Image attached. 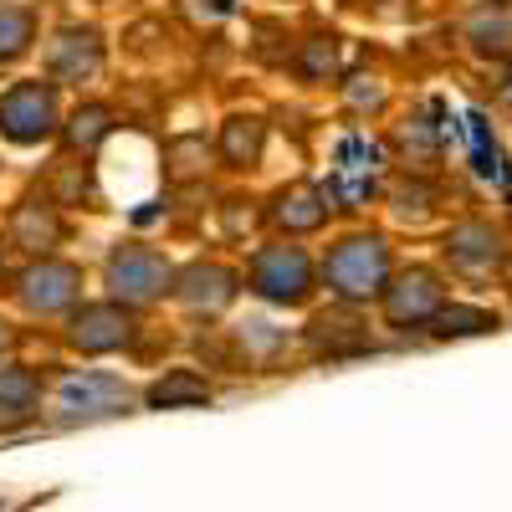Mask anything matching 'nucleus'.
Listing matches in <instances>:
<instances>
[{
  "label": "nucleus",
  "mask_w": 512,
  "mask_h": 512,
  "mask_svg": "<svg viewBox=\"0 0 512 512\" xmlns=\"http://www.w3.org/2000/svg\"><path fill=\"white\" fill-rule=\"evenodd\" d=\"M169 164H175V180H190L205 169V139H180L169 149Z\"/></svg>",
  "instance_id": "393cba45"
},
{
  "label": "nucleus",
  "mask_w": 512,
  "mask_h": 512,
  "mask_svg": "<svg viewBox=\"0 0 512 512\" xmlns=\"http://www.w3.org/2000/svg\"><path fill=\"white\" fill-rule=\"evenodd\" d=\"M472 36H477V47H482V52H512V11L482 16V21L472 26Z\"/></svg>",
  "instance_id": "4be33fe9"
},
{
  "label": "nucleus",
  "mask_w": 512,
  "mask_h": 512,
  "mask_svg": "<svg viewBox=\"0 0 512 512\" xmlns=\"http://www.w3.org/2000/svg\"><path fill=\"white\" fill-rule=\"evenodd\" d=\"M108 108H77V118H72V128H67V139H72V149H93L98 139H108Z\"/></svg>",
  "instance_id": "412c9836"
},
{
  "label": "nucleus",
  "mask_w": 512,
  "mask_h": 512,
  "mask_svg": "<svg viewBox=\"0 0 512 512\" xmlns=\"http://www.w3.org/2000/svg\"><path fill=\"white\" fill-rule=\"evenodd\" d=\"M52 123H57V98L41 82H21L0 98V134L16 144H41L52 134Z\"/></svg>",
  "instance_id": "f03ea898"
},
{
  "label": "nucleus",
  "mask_w": 512,
  "mask_h": 512,
  "mask_svg": "<svg viewBox=\"0 0 512 512\" xmlns=\"http://www.w3.org/2000/svg\"><path fill=\"white\" fill-rule=\"evenodd\" d=\"M98 67V41H93V31H67L57 47H52V72L57 77H82V72H93Z\"/></svg>",
  "instance_id": "4468645a"
},
{
  "label": "nucleus",
  "mask_w": 512,
  "mask_h": 512,
  "mask_svg": "<svg viewBox=\"0 0 512 512\" xmlns=\"http://www.w3.org/2000/svg\"><path fill=\"white\" fill-rule=\"evenodd\" d=\"M374 190V149L364 139H349L344 149H338V169H333V195L344 205H359L369 200Z\"/></svg>",
  "instance_id": "9d476101"
},
{
  "label": "nucleus",
  "mask_w": 512,
  "mask_h": 512,
  "mask_svg": "<svg viewBox=\"0 0 512 512\" xmlns=\"http://www.w3.org/2000/svg\"><path fill=\"white\" fill-rule=\"evenodd\" d=\"M11 241L16 246H52L57 241V216L52 210H41V205H21L16 216H11Z\"/></svg>",
  "instance_id": "dca6fc26"
},
{
  "label": "nucleus",
  "mask_w": 512,
  "mask_h": 512,
  "mask_svg": "<svg viewBox=\"0 0 512 512\" xmlns=\"http://www.w3.org/2000/svg\"><path fill=\"white\" fill-rule=\"evenodd\" d=\"M77 267H67V262H41V267H31L26 277H21V303L31 308V313H57V308H67L72 297H77Z\"/></svg>",
  "instance_id": "6e6552de"
},
{
  "label": "nucleus",
  "mask_w": 512,
  "mask_h": 512,
  "mask_svg": "<svg viewBox=\"0 0 512 512\" xmlns=\"http://www.w3.org/2000/svg\"><path fill=\"white\" fill-rule=\"evenodd\" d=\"M236 297V277L226 272V267H190L185 277H180V303H190V308H226Z\"/></svg>",
  "instance_id": "9b49d317"
},
{
  "label": "nucleus",
  "mask_w": 512,
  "mask_h": 512,
  "mask_svg": "<svg viewBox=\"0 0 512 512\" xmlns=\"http://www.w3.org/2000/svg\"><path fill=\"white\" fill-rule=\"evenodd\" d=\"M251 287L267 297V303H303L313 287V267L297 246H272L251 262Z\"/></svg>",
  "instance_id": "7ed1b4c3"
},
{
  "label": "nucleus",
  "mask_w": 512,
  "mask_h": 512,
  "mask_svg": "<svg viewBox=\"0 0 512 512\" xmlns=\"http://www.w3.org/2000/svg\"><path fill=\"white\" fill-rule=\"evenodd\" d=\"M62 410L67 415H88V420L118 415V410H128V390L118 379H108V374H77V379L62 384Z\"/></svg>",
  "instance_id": "1a4fd4ad"
},
{
  "label": "nucleus",
  "mask_w": 512,
  "mask_h": 512,
  "mask_svg": "<svg viewBox=\"0 0 512 512\" xmlns=\"http://www.w3.org/2000/svg\"><path fill=\"white\" fill-rule=\"evenodd\" d=\"M210 390H205V379L190 374V369H175L169 379H159L154 390H149V405L154 410H175V405H205Z\"/></svg>",
  "instance_id": "ddd939ff"
},
{
  "label": "nucleus",
  "mask_w": 512,
  "mask_h": 512,
  "mask_svg": "<svg viewBox=\"0 0 512 512\" xmlns=\"http://www.w3.org/2000/svg\"><path fill=\"white\" fill-rule=\"evenodd\" d=\"M507 103H512V77H507Z\"/></svg>",
  "instance_id": "a878e982"
},
{
  "label": "nucleus",
  "mask_w": 512,
  "mask_h": 512,
  "mask_svg": "<svg viewBox=\"0 0 512 512\" xmlns=\"http://www.w3.org/2000/svg\"><path fill=\"white\" fill-rule=\"evenodd\" d=\"M400 149H405L415 164H436V128L425 123V118H415L405 134H400Z\"/></svg>",
  "instance_id": "b1692460"
},
{
  "label": "nucleus",
  "mask_w": 512,
  "mask_h": 512,
  "mask_svg": "<svg viewBox=\"0 0 512 512\" xmlns=\"http://www.w3.org/2000/svg\"><path fill=\"white\" fill-rule=\"evenodd\" d=\"M0 344H6V328H0Z\"/></svg>",
  "instance_id": "bb28decb"
},
{
  "label": "nucleus",
  "mask_w": 512,
  "mask_h": 512,
  "mask_svg": "<svg viewBox=\"0 0 512 512\" xmlns=\"http://www.w3.org/2000/svg\"><path fill=\"white\" fill-rule=\"evenodd\" d=\"M108 282H113V292L123 297V303H149V297L164 292L169 267L144 246H123V251H113V262H108Z\"/></svg>",
  "instance_id": "423d86ee"
},
{
  "label": "nucleus",
  "mask_w": 512,
  "mask_h": 512,
  "mask_svg": "<svg viewBox=\"0 0 512 512\" xmlns=\"http://www.w3.org/2000/svg\"><path fill=\"white\" fill-rule=\"evenodd\" d=\"M384 313H390L395 328H415V323H431L441 313V282L436 272L410 267L395 287H384Z\"/></svg>",
  "instance_id": "39448f33"
},
{
  "label": "nucleus",
  "mask_w": 512,
  "mask_h": 512,
  "mask_svg": "<svg viewBox=\"0 0 512 512\" xmlns=\"http://www.w3.org/2000/svg\"><path fill=\"white\" fill-rule=\"evenodd\" d=\"M313 338H318V344H328L333 354H344V349H359L364 344V333H359V323L354 318H344V313H323L318 323H313Z\"/></svg>",
  "instance_id": "6ab92c4d"
},
{
  "label": "nucleus",
  "mask_w": 512,
  "mask_h": 512,
  "mask_svg": "<svg viewBox=\"0 0 512 512\" xmlns=\"http://www.w3.org/2000/svg\"><path fill=\"white\" fill-rule=\"evenodd\" d=\"M446 256H451V267L466 272V277H492V272L507 267V246H502V236H497L487 221H461V226H451Z\"/></svg>",
  "instance_id": "20e7f679"
},
{
  "label": "nucleus",
  "mask_w": 512,
  "mask_h": 512,
  "mask_svg": "<svg viewBox=\"0 0 512 512\" xmlns=\"http://www.w3.org/2000/svg\"><path fill=\"white\" fill-rule=\"evenodd\" d=\"M31 47V11L0 0V62H16Z\"/></svg>",
  "instance_id": "a211bd4d"
},
{
  "label": "nucleus",
  "mask_w": 512,
  "mask_h": 512,
  "mask_svg": "<svg viewBox=\"0 0 512 512\" xmlns=\"http://www.w3.org/2000/svg\"><path fill=\"white\" fill-rule=\"evenodd\" d=\"M128 333H134V323H128V313L113 308V303H93V308H82V313L72 318V344H77L82 354L123 349Z\"/></svg>",
  "instance_id": "0eeeda50"
},
{
  "label": "nucleus",
  "mask_w": 512,
  "mask_h": 512,
  "mask_svg": "<svg viewBox=\"0 0 512 512\" xmlns=\"http://www.w3.org/2000/svg\"><path fill=\"white\" fill-rule=\"evenodd\" d=\"M256 149H262V123L256 118H231L226 123V159L231 164H251Z\"/></svg>",
  "instance_id": "aec40b11"
},
{
  "label": "nucleus",
  "mask_w": 512,
  "mask_h": 512,
  "mask_svg": "<svg viewBox=\"0 0 512 512\" xmlns=\"http://www.w3.org/2000/svg\"><path fill=\"white\" fill-rule=\"evenodd\" d=\"M431 323H436V333H441V338H472V333H492V328H497V313H487V308H466V303H451V308H441Z\"/></svg>",
  "instance_id": "2eb2a0df"
},
{
  "label": "nucleus",
  "mask_w": 512,
  "mask_h": 512,
  "mask_svg": "<svg viewBox=\"0 0 512 512\" xmlns=\"http://www.w3.org/2000/svg\"><path fill=\"white\" fill-rule=\"evenodd\" d=\"M384 282H390V251H384L379 236H349L338 241L333 256H328V287L338 297H374L384 292Z\"/></svg>",
  "instance_id": "f257e3e1"
},
{
  "label": "nucleus",
  "mask_w": 512,
  "mask_h": 512,
  "mask_svg": "<svg viewBox=\"0 0 512 512\" xmlns=\"http://www.w3.org/2000/svg\"><path fill=\"white\" fill-rule=\"evenodd\" d=\"M36 410V379L26 369H0V425H16Z\"/></svg>",
  "instance_id": "f8f14e48"
},
{
  "label": "nucleus",
  "mask_w": 512,
  "mask_h": 512,
  "mask_svg": "<svg viewBox=\"0 0 512 512\" xmlns=\"http://www.w3.org/2000/svg\"><path fill=\"white\" fill-rule=\"evenodd\" d=\"M333 67H338V47H333V36H308V47H303V72H308L313 82H323Z\"/></svg>",
  "instance_id": "5701e85b"
},
{
  "label": "nucleus",
  "mask_w": 512,
  "mask_h": 512,
  "mask_svg": "<svg viewBox=\"0 0 512 512\" xmlns=\"http://www.w3.org/2000/svg\"><path fill=\"white\" fill-rule=\"evenodd\" d=\"M277 221L287 231H313V226H323V205H318V195L308 185H297V190H287L277 200Z\"/></svg>",
  "instance_id": "f3484780"
}]
</instances>
